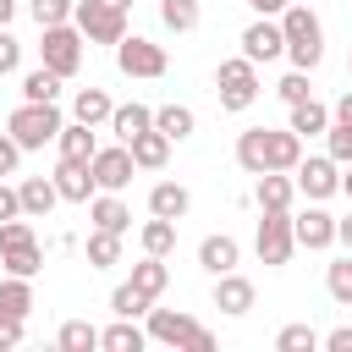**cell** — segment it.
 <instances>
[{"label": "cell", "instance_id": "obj_27", "mask_svg": "<svg viewBox=\"0 0 352 352\" xmlns=\"http://www.w3.org/2000/svg\"><path fill=\"white\" fill-rule=\"evenodd\" d=\"M154 126L170 138V143H182V138H192V126H198V116L187 110V104H160L154 110Z\"/></svg>", "mask_w": 352, "mask_h": 352}, {"label": "cell", "instance_id": "obj_24", "mask_svg": "<svg viewBox=\"0 0 352 352\" xmlns=\"http://www.w3.org/2000/svg\"><path fill=\"white\" fill-rule=\"evenodd\" d=\"M198 264H204L209 275L236 270V242H231V236H204V242H198Z\"/></svg>", "mask_w": 352, "mask_h": 352}, {"label": "cell", "instance_id": "obj_22", "mask_svg": "<svg viewBox=\"0 0 352 352\" xmlns=\"http://www.w3.org/2000/svg\"><path fill=\"white\" fill-rule=\"evenodd\" d=\"M55 143H60V160H82V165L99 154V143H94V126H82V121L60 126V138H55Z\"/></svg>", "mask_w": 352, "mask_h": 352}, {"label": "cell", "instance_id": "obj_14", "mask_svg": "<svg viewBox=\"0 0 352 352\" xmlns=\"http://www.w3.org/2000/svg\"><path fill=\"white\" fill-rule=\"evenodd\" d=\"M50 182H55V192H60L66 204H88V192H94V170H88L82 160H60Z\"/></svg>", "mask_w": 352, "mask_h": 352}, {"label": "cell", "instance_id": "obj_49", "mask_svg": "<svg viewBox=\"0 0 352 352\" xmlns=\"http://www.w3.org/2000/svg\"><path fill=\"white\" fill-rule=\"evenodd\" d=\"M336 242H346V248H352V214H346V220H336Z\"/></svg>", "mask_w": 352, "mask_h": 352}, {"label": "cell", "instance_id": "obj_9", "mask_svg": "<svg viewBox=\"0 0 352 352\" xmlns=\"http://www.w3.org/2000/svg\"><path fill=\"white\" fill-rule=\"evenodd\" d=\"M214 82H220V104H226V110H248V104L258 99V72H253V60H248V55L220 60Z\"/></svg>", "mask_w": 352, "mask_h": 352}, {"label": "cell", "instance_id": "obj_37", "mask_svg": "<svg viewBox=\"0 0 352 352\" xmlns=\"http://www.w3.org/2000/svg\"><path fill=\"white\" fill-rule=\"evenodd\" d=\"M110 308L121 314V319H138V314H148V297L126 280V286H116V297H110Z\"/></svg>", "mask_w": 352, "mask_h": 352}, {"label": "cell", "instance_id": "obj_6", "mask_svg": "<svg viewBox=\"0 0 352 352\" xmlns=\"http://www.w3.org/2000/svg\"><path fill=\"white\" fill-rule=\"evenodd\" d=\"M72 22H77L82 38H94V44H116V38L126 33V6H110V0H77V6H72Z\"/></svg>", "mask_w": 352, "mask_h": 352}, {"label": "cell", "instance_id": "obj_13", "mask_svg": "<svg viewBox=\"0 0 352 352\" xmlns=\"http://www.w3.org/2000/svg\"><path fill=\"white\" fill-rule=\"evenodd\" d=\"M242 55L258 66V60H275V55H286V33H280V22H270V16H258L248 33H242Z\"/></svg>", "mask_w": 352, "mask_h": 352}, {"label": "cell", "instance_id": "obj_19", "mask_svg": "<svg viewBox=\"0 0 352 352\" xmlns=\"http://www.w3.org/2000/svg\"><path fill=\"white\" fill-rule=\"evenodd\" d=\"M148 209H154L160 220H182V214L192 209V198H187V187H182V182H154V192H148Z\"/></svg>", "mask_w": 352, "mask_h": 352}, {"label": "cell", "instance_id": "obj_34", "mask_svg": "<svg viewBox=\"0 0 352 352\" xmlns=\"http://www.w3.org/2000/svg\"><path fill=\"white\" fill-rule=\"evenodd\" d=\"M170 248H176V220H160V214H154V220L143 226V253H154V258H165Z\"/></svg>", "mask_w": 352, "mask_h": 352}, {"label": "cell", "instance_id": "obj_8", "mask_svg": "<svg viewBox=\"0 0 352 352\" xmlns=\"http://www.w3.org/2000/svg\"><path fill=\"white\" fill-rule=\"evenodd\" d=\"M38 55H44V66H50L55 77H77V66H82V33L66 28V22H55V28H44Z\"/></svg>", "mask_w": 352, "mask_h": 352}, {"label": "cell", "instance_id": "obj_7", "mask_svg": "<svg viewBox=\"0 0 352 352\" xmlns=\"http://www.w3.org/2000/svg\"><path fill=\"white\" fill-rule=\"evenodd\" d=\"M116 66L126 72V77H165V50L154 44V38H143V33H121L116 38Z\"/></svg>", "mask_w": 352, "mask_h": 352}, {"label": "cell", "instance_id": "obj_18", "mask_svg": "<svg viewBox=\"0 0 352 352\" xmlns=\"http://www.w3.org/2000/svg\"><path fill=\"white\" fill-rule=\"evenodd\" d=\"M16 198H22V214L44 220V214L55 209V198H60V192H55V182H50V176H28V182L16 187Z\"/></svg>", "mask_w": 352, "mask_h": 352}, {"label": "cell", "instance_id": "obj_15", "mask_svg": "<svg viewBox=\"0 0 352 352\" xmlns=\"http://www.w3.org/2000/svg\"><path fill=\"white\" fill-rule=\"evenodd\" d=\"M292 236H297V248H330L336 242V220L324 209H302L292 220Z\"/></svg>", "mask_w": 352, "mask_h": 352}, {"label": "cell", "instance_id": "obj_38", "mask_svg": "<svg viewBox=\"0 0 352 352\" xmlns=\"http://www.w3.org/2000/svg\"><path fill=\"white\" fill-rule=\"evenodd\" d=\"M275 346H280V352H314L319 336H314V324H286V330L275 336Z\"/></svg>", "mask_w": 352, "mask_h": 352}, {"label": "cell", "instance_id": "obj_29", "mask_svg": "<svg viewBox=\"0 0 352 352\" xmlns=\"http://www.w3.org/2000/svg\"><path fill=\"white\" fill-rule=\"evenodd\" d=\"M132 286H138V292H143V297L154 302V297H160V292L170 286V270H165V258H154V253H148L143 264H132Z\"/></svg>", "mask_w": 352, "mask_h": 352}, {"label": "cell", "instance_id": "obj_16", "mask_svg": "<svg viewBox=\"0 0 352 352\" xmlns=\"http://www.w3.org/2000/svg\"><path fill=\"white\" fill-rule=\"evenodd\" d=\"M126 148H132V165H138V170H160V165L170 160V138H165L160 126H148V132H138V138H132Z\"/></svg>", "mask_w": 352, "mask_h": 352}, {"label": "cell", "instance_id": "obj_20", "mask_svg": "<svg viewBox=\"0 0 352 352\" xmlns=\"http://www.w3.org/2000/svg\"><path fill=\"white\" fill-rule=\"evenodd\" d=\"M148 126H154V110H148V104H116V110H110V132H116L121 143H132V138L148 132Z\"/></svg>", "mask_w": 352, "mask_h": 352}, {"label": "cell", "instance_id": "obj_3", "mask_svg": "<svg viewBox=\"0 0 352 352\" xmlns=\"http://www.w3.org/2000/svg\"><path fill=\"white\" fill-rule=\"evenodd\" d=\"M148 341H165V346H187V352H214V336L187 319V314H170V308H148Z\"/></svg>", "mask_w": 352, "mask_h": 352}, {"label": "cell", "instance_id": "obj_47", "mask_svg": "<svg viewBox=\"0 0 352 352\" xmlns=\"http://www.w3.org/2000/svg\"><path fill=\"white\" fill-rule=\"evenodd\" d=\"M336 121H341V126H352V88L336 99Z\"/></svg>", "mask_w": 352, "mask_h": 352}, {"label": "cell", "instance_id": "obj_2", "mask_svg": "<svg viewBox=\"0 0 352 352\" xmlns=\"http://www.w3.org/2000/svg\"><path fill=\"white\" fill-rule=\"evenodd\" d=\"M280 33H286V55L297 72H314L324 60V33H319V16L308 6H286L280 11Z\"/></svg>", "mask_w": 352, "mask_h": 352}, {"label": "cell", "instance_id": "obj_17", "mask_svg": "<svg viewBox=\"0 0 352 352\" xmlns=\"http://www.w3.org/2000/svg\"><path fill=\"white\" fill-rule=\"evenodd\" d=\"M214 308L220 314H248L253 308V280H242V275H214Z\"/></svg>", "mask_w": 352, "mask_h": 352}, {"label": "cell", "instance_id": "obj_48", "mask_svg": "<svg viewBox=\"0 0 352 352\" xmlns=\"http://www.w3.org/2000/svg\"><path fill=\"white\" fill-rule=\"evenodd\" d=\"M248 6H253V11H258V16H275V11H286V6H292V0H248Z\"/></svg>", "mask_w": 352, "mask_h": 352}, {"label": "cell", "instance_id": "obj_45", "mask_svg": "<svg viewBox=\"0 0 352 352\" xmlns=\"http://www.w3.org/2000/svg\"><path fill=\"white\" fill-rule=\"evenodd\" d=\"M324 346H330V352H352V324L330 330V336H324Z\"/></svg>", "mask_w": 352, "mask_h": 352}, {"label": "cell", "instance_id": "obj_23", "mask_svg": "<svg viewBox=\"0 0 352 352\" xmlns=\"http://www.w3.org/2000/svg\"><path fill=\"white\" fill-rule=\"evenodd\" d=\"M292 192H297V182L286 170H264L258 176V209H292Z\"/></svg>", "mask_w": 352, "mask_h": 352}, {"label": "cell", "instance_id": "obj_32", "mask_svg": "<svg viewBox=\"0 0 352 352\" xmlns=\"http://www.w3.org/2000/svg\"><path fill=\"white\" fill-rule=\"evenodd\" d=\"M116 258H121V231H99V226H94V236H88V264H94V270H110Z\"/></svg>", "mask_w": 352, "mask_h": 352}, {"label": "cell", "instance_id": "obj_25", "mask_svg": "<svg viewBox=\"0 0 352 352\" xmlns=\"http://www.w3.org/2000/svg\"><path fill=\"white\" fill-rule=\"evenodd\" d=\"M110 110H116V104H110V94H104V88H82V94L72 99V116H77L82 126H99V121H110Z\"/></svg>", "mask_w": 352, "mask_h": 352}, {"label": "cell", "instance_id": "obj_12", "mask_svg": "<svg viewBox=\"0 0 352 352\" xmlns=\"http://www.w3.org/2000/svg\"><path fill=\"white\" fill-rule=\"evenodd\" d=\"M292 182H297V192H308V198L319 204V198H330V192L341 187V165H336L330 154H324V160H297V176H292Z\"/></svg>", "mask_w": 352, "mask_h": 352}, {"label": "cell", "instance_id": "obj_28", "mask_svg": "<svg viewBox=\"0 0 352 352\" xmlns=\"http://www.w3.org/2000/svg\"><path fill=\"white\" fill-rule=\"evenodd\" d=\"M88 214H94V226H99V231H126V226H132V209H126L116 192L94 198V204H88Z\"/></svg>", "mask_w": 352, "mask_h": 352}, {"label": "cell", "instance_id": "obj_51", "mask_svg": "<svg viewBox=\"0 0 352 352\" xmlns=\"http://www.w3.org/2000/svg\"><path fill=\"white\" fill-rule=\"evenodd\" d=\"M341 192H346V198H352V165H346V176H341Z\"/></svg>", "mask_w": 352, "mask_h": 352}, {"label": "cell", "instance_id": "obj_41", "mask_svg": "<svg viewBox=\"0 0 352 352\" xmlns=\"http://www.w3.org/2000/svg\"><path fill=\"white\" fill-rule=\"evenodd\" d=\"M275 94H280L286 104H297V99H308V72H286V77L275 82Z\"/></svg>", "mask_w": 352, "mask_h": 352}, {"label": "cell", "instance_id": "obj_31", "mask_svg": "<svg viewBox=\"0 0 352 352\" xmlns=\"http://www.w3.org/2000/svg\"><path fill=\"white\" fill-rule=\"evenodd\" d=\"M198 0H160V22L170 28V33H192L198 28Z\"/></svg>", "mask_w": 352, "mask_h": 352}, {"label": "cell", "instance_id": "obj_46", "mask_svg": "<svg viewBox=\"0 0 352 352\" xmlns=\"http://www.w3.org/2000/svg\"><path fill=\"white\" fill-rule=\"evenodd\" d=\"M11 214H22V198H16V187H0V220H11Z\"/></svg>", "mask_w": 352, "mask_h": 352}, {"label": "cell", "instance_id": "obj_11", "mask_svg": "<svg viewBox=\"0 0 352 352\" xmlns=\"http://www.w3.org/2000/svg\"><path fill=\"white\" fill-rule=\"evenodd\" d=\"M88 170H94V187H104V192H121L132 176H138V165H132V148L121 143V148H99L94 160H88Z\"/></svg>", "mask_w": 352, "mask_h": 352}, {"label": "cell", "instance_id": "obj_39", "mask_svg": "<svg viewBox=\"0 0 352 352\" xmlns=\"http://www.w3.org/2000/svg\"><path fill=\"white\" fill-rule=\"evenodd\" d=\"M324 138H330V160H336V165H352V126L330 121V126H324Z\"/></svg>", "mask_w": 352, "mask_h": 352}, {"label": "cell", "instance_id": "obj_50", "mask_svg": "<svg viewBox=\"0 0 352 352\" xmlns=\"http://www.w3.org/2000/svg\"><path fill=\"white\" fill-rule=\"evenodd\" d=\"M11 11H16V0H0V28L11 22Z\"/></svg>", "mask_w": 352, "mask_h": 352}, {"label": "cell", "instance_id": "obj_33", "mask_svg": "<svg viewBox=\"0 0 352 352\" xmlns=\"http://www.w3.org/2000/svg\"><path fill=\"white\" fill-rule=\"evenodd\" d=\"M22 94H28L33 104H55V94H60V77H55L50 66H38V72H28V77H22Z\"/></svg>", "mask_w": 352, "mask_h": 352}, {"label": "cell", "instance_id": "obj_44", "mask_svg": "<svg viewBox=\"0 0 352 352\" xmlns=\"http://www.w3.org/2000/svg\"><path fill=\"white\" fill-rule=\"evenodd\" d=\"M16 341H22V319H6L0 314V352H11Z\"/></svg>", "mask_w": 352, "mask_h": 352}, {"label": "cell", "instance_id": "obj_40", "mask_svg": "<svg viewBox=\"0 0 352 352\" xmlns=\"http://www.w3.org/2000/svg\"><path fill=\"white\" fill-rule=\"evenodd\" d=\"M28 11H33V22H38V28H55V22H66V16H72V0H33Z\"/></svg>", "mask_w": 352, "mask_h": 352}, {"label": "cell", "instance_id": "obj_35", "mask_svg": "<svg viewBox=\"0 0 352 352\" xmlns=\"http://www.w3.org/2000/svg\"><path fill=\"white\" fill-rule=\"evenodd\" d=\"M55 341H60V346H66V352H94V346H99V330H94V324H88V319H66V324H60V336H55Z\"/></svg>", "mask_w": 352, "mask_h": 352}, {"label": "cell", "instance_id": "obj_10", "mask_svg": "<svg viewBox=\"0 0 352 352\" xmlns=\"http://www.w3.org/2000/svg\"><path fill=\"white\" fill-rule=\"evenodd\" d=\"M258 264H270V270H280L286 258H292V248H297V236H292V214L286 209H264V220H258Z\"/></svg>", "mask_w": 352, "mask_h": 352}, {"label": "cell", "instance_id": "obj_21", "mask_svg": "<svg viewBox=\"0 0 352 352\" xmlns=\"http://www.w3.org/2000/svg\"><path fill=\"white\" fill-rule=\"evenodd\" d=\"M0 314H6V319H28V314H33V286H28V275H6V280H0Z\"/></svg>", "mask_w": 352, "mask_h": 352}, {"label": "cell", "instance_id": "obj_43", "mask_svg": "<svg viewBox=\"0 0 352 352\" xmlns=\"http://www.w3.org/2000/svg\"><path fill=\"white\" fill-rule=\"evenodd\" d=\"M16 60H22V44L0 28V77H6V72H16Z\"/></svg>", "mask_w": 352, "mask_h": 352}, {"label": "cell", "instance_id": "obj_1", "mask_svg": "<svg viewBox=\"0 0 352 352\" xmlns=\"http://www.w3.org/2000/svg\"><path fill=\"white\" fill-rule=\"evenodd\" d=\"M302 160V138L286 126V132H270V126H248L236 138V165L248 176H264V170H297Z\"/></svg>", "mask_w": 352, "mask_h": 352}, {"label": "cell", "instance_id": "obj_30", "mask_svg": "<svg viewBox=\"0 0 352 352\" xmlns=\"http://www.w3.org/2000/svg\"><path fill=\"white\" fill-rule=\"evenodd\" d=\"M143 341H148V330H138L132 319H121V324L99 330V346H104V352H143Z\"/></svg>", "mask_w": 352, "mask_h": 352}, {"label": "cell", "instance_id": "obj_5", "mask_svg": "<svg viewBox=\"0 0 352 352\" xmlns=\"http://www.w3.org/2000/svg\"><path fill=\"white\" fill-rule=\"evenodd\" d=\"M60 126H66L60 110H55V104H33V99H28L22 110H11V121H6V132H11L22 148H44V143H55Z\"/></svg>", "mask_w": 352, "mask_h": 352}, {"label": "cell", "instance_id": "obj_36", "mask_svg": "<svg viewBox=\"0 0 352 352\" xmlns=\"http://www.w3.org/2000/svg\"><path fill=\"white\" fill-rule=\"evenodd\" d=\"M324 286H330V297H336L341 308H352V258H336L330 275H324Z\"/></svg>", "mask_w": 352, "mask_h": 352}, {"label": "cell", "instance_id": "obj_4", "mask_svg": "<svg viewBox=\"0 0 352 352\" xmlns=\"http://www.w3.org/2000/svg\"><path fill=\"white\" fill-rule=\"evenodd\" d=\"M0 264H6V275H38V264H44V253H38V242H33V226L28 220H0Z\"/></svg>", "mask_w": 352, "mask_h": 352}, {"label": "cell", "instance_id": "obj_42", "mask_svg": "<svg viewBox=\"0 0 352 352\" xmlns=\"http://www.w3.org/2000/svg\"><path fill=\"white\" fill-rule=\"evenodd\" d=\"M16 160H22V143H16L11 132H0V176H11V170H16Z\"/></svg>", "mask_w": 352, "mask_h": 352}, {"label": "cell", "instance_id": "obj_26", "mask_svg": "<svg viewBox=\"0 0 352 352\" xmlns=\"http://www.w3.org/2000/svg\"><path fill=\"white\" fill-rule=\"evenodd\" d=\"M324 126H330V110H324L314 94L292 104V132H297V138H314V132H324Z\"/></svg>", "mask_w": 352, "mask_h": 352}]
</instances>
